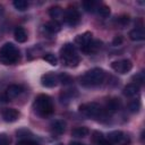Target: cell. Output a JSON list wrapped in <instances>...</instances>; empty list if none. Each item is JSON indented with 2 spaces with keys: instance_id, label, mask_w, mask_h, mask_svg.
<instances>
[{
  "instance_id": "obj_22",
  "label": "cell",
  "mask_w": 145,
  "mask_h": 145,
  "mask_svg": "<svg viewBox=\"0 0 145 145\" xmlns=\"http://www.w3.org/2000/svg\"><path fill=\"white\" fill-rule=\"evenodd\" d=\"M96 6H97V3L95 1H92V0H87V1H84L83 2V7H84V9L86 11L93 12L96 9Z\"/></svg>"
},
{
  "instance_id": "obj_17",
  "label": "cell",
  "mask_w": 145,
  "mask_h": 145,
  "mask_svg": "<svg viewBox=\"0 0 145 145\" xmlns=\"http://www.w3.org/2000/svg\"><path fill=\"white\" fill-rule=\"evenodd\" d=\"M14 36H15L16 41L19 43H24L27 40V33L25 32V29L23 27H17L14 32Z\"/></svg>"
},
{
  "instance_id": "obj_11",
  "label": "cell",
  "mask_w": 145,
  "mask_h": 145,
  "mask_svg": "<svg viewBox=\"0 0 145 145\" xmlns=\"http://www.w3.org/2000/svg\"><path fill=\"white\" fill-rule=\"evenodd\" d=\"M58 82H59L58 76L54 75L53 72L44 74V75L41 77V84H42L44 87H54V86L58 84Z\"/></svg>"
},
{
  "instance_id": "obj_12",
  "label": "cell",
  "mask_w": 145,
  "mask_h": 145,
  "mask_svg": "<svg viewBox=\"0 0 145 145\" xmlns=\"http://www.w3.org/2000/svg\"><path fill=\"white\" fill-rule=\"evenodd\" d=\"M18 117H19V112L16 109L6 108L2 111V118L7 122H14V121H16L18 119Z\"/></svg>"
},
{
  "instance_id": "obj_2",
  "label": "cell",
  "mask_w": 145,
  "mask_h": 145,
  "mask_svg": "<svg viewBox=\"0 0 145 145\" xmlns=\"http://www.w3.org/2000/svg\"><path fill=\"white\" fill-rule=\"evenodd\" d=\"M34 111L41 117H48L53 112V102L46 94H40L35 97L33 103Z\"/></svg>"
},
{
  "instance_id": "obj_5",
  "label": "cell",
  "mask_w": 145,
  "mask_h": 145,
  "mask_svg": "<svg viewBox=\"0 0 145 145\" xmlns=\"http://www.w3.org/2000/svg\"><path fill=\"white\" fill-rule=\"evenodd\" d=\"M79 112L82 114H84L85 117L92 118V119H97V118L104 116V111H103L102 106L95 102H88V103L82 104L79 106Z\"/></svg>"
},
{
  "instance_id": "obj_35",
  "label": "cell",
  "mask_w": 145,
  "mask_h": 145,
  "mask_svg": "<svg viewBox=\"0 0 145 145\" xmlns=\"http://www.w3.org/2000/svg\"><path fill=\"white\" fill-rule=\"evenodd\" d=\"M1 11H2V7L0 6V12H1Z\"/></svg>"
},
{
  "instance_id": "obj_32",
  "label": "cell",
  "mask_w": 145,
  "mask_h": 145,
  "mask_svg": "<svg viewBox=\"0 0 145 145\" xmlns=\"http://www.w3.org/2000/svg\"><path fill=\"white\" fill-rule=\"evenodd\" d=\"M96 144H97V145H113V144H112L110 140L105 139L103 136H102V137H101V138H100V139L96 142Z\"/></svg>"
},
{
  "instance_id": "obj_8",
  "label": "cell",
  "mask_w": 145,
  "mask_h": 145,
  "mask_svg": "<svg viewBox=\"0 0 145 145\" xmlns=\"http://www.w3.org/2000/svg\"><path fill=\"white\" fill-rule=\"evenodd\" d=\"M63 18H65V20L68 25L74 26V25L79 23L80 15H79V11L76 8H68L63 12Z\"/></svg>"
},
{
  "instance_id": "obj_21",
  "label": "cell",
  "mask_w": 145,
  "mask_h": 145,
  "mask_svg": "<svg viewBox=\"0 0 145 145\" xmlns=\"http://www.w3.org/2000/svg\"><path fill=\"white\" fill-rule=\"evenodd\" d=\"M12 5H14V7H15L17 10H19V11H24V10H26L27 7H28V2L25 1V0H15V1L12 2Z\"/></svg>"
},
{
  "instance_id": "obj_30",
  "label": "cell",
  "mask_w": 145,
  "mask_h": 145,
  "mask_svg": "<svg viewBox=\"0 0 145 145\" xmlns=\"http://www.w3.org/2000/svg\"><path fill=\"white\" fill-rule=\"evenodd\" d=\"M17 145H39V143L32 139H22L17 143Z\"/></svg>"
},
{
  "instance_id": "obj_26",
  "label": "cell",
  "mask_w": 145,
  "mask_h": 145,
  "mask_svg": "<svg viewBox=\"0 0 145 145\" xmlns=\"http://www.w3.org/2000/svg\"><path fill=\"white\" fill-rule=\"evenodd\" d=\"M74 93H76L75 92V89H69V91H65L63 93H61V95H60V97H61V101H69V100H71L72 97H74Z\"/></svg>"
},
{
  "instance_id": "obj_4",
  "label": "cell",
  "mask_w": 145,
  "mask_h": 145,
  "mask_svg": "<svg viewBox=\"0 0 145 145\" xmlns=\"http://www.w3.org/2000/svg\"><path fill=\"white\" fill-rule=\"evenodd\" d=\"M60 58L62 62L68 67H76L79 63V57L76 48L71 43H66L60 50Z\"/></svg>"
},
{
  "instance_id": "obj_6",
  "label": "cell",
  "mask_w": 145,
  "mask_h": 145,
  "mask_svg": "<svg viewBox=\"0 0 145 145\" xmlns=\"http://www.w3.org/2000/svg\"><path fill=\"white\" fill-rule=\"evenodd\" d=\"M111 67L118 74H126L131 70L133 63L128 59H122V60H117V61L111 62Z\"/></svg>"
},
{
  "instance_id": "obj_34",
  "label": "cell",
  "mask_w": 145,
  "mask_h": 145,
  "mask_svg": "<svg viewBox=\"0 0 145 145\" xmlns=\"http://www.w3.org/2000/svg\"><path fill=\"white\" fill-rule=\"evenodd\" d=\"M69 145H84L83 143H79V142H71Z\"/></svg>"
},
{
  "instance_id": "obj_15",
  "label": "cell",
  "mask_w": 145,
  "mask_h": 145,
  "mask_svg": "<svg viewBox=\"0 0 145 145\" xmlns=\"http://www.w3.org/2000/svg\"><path fill=\"white\" fill-rule=\"evenodd\" d=\"M138 91H139V86L137 85V84H135V83H130V84H128V85H126L125 86V88H123V94L126 95V96H134V95H136L137 93H138Z\"/></svg>"
},
{
  "instance_id": "obj_31",
  "label": "cell",
  "mask_w": 145,
  "mask_h": 145,
  "mask_svg": "<svg viewBox=\"0 0 145 145\" xmlns=\"http://www.w3.org/2000/svg\"><path fill=\"white\" fill-rule=\"evenodd\" d=\"M0 145H9V138L6 134H0Z\"/></svg>"
},
{
  "instance_id": "obj_24",
  "label": "cell",
  "mask_w": 145,
  "mask_h": 145,
  "mask_svg": "<svg viewBox=\"0 0 145 145\" xmlns=\"http://www.w3.org/2000/svg\"><path fill=\"white\" fill-rule=\"evenodd\" d=\"M97 12H99V15H100L101 17L106 18V17H109V15H110V8H109L108 6H105V5H102V6H100V7L97 8Z\"/></svg>"
},
{
  "instance_id": "obj_20",
  "label": "cell",
  "mask_w": 145,
  "mask_h": 145,
  "mask_svg": "<svg viewBox=\"0 0 145 145\" xmlns=\"http://www.w3.org/2000/svg\"><path fill=\"white\" fill-rule=\"evenodd\" d=\"M44 27L50 33H58L60 31V24L57 20H50V22H48Z\"/></svg>"
},
{
  "instance_id": "obj_18",
  "label": "cell",
  "mask_w": 145,
  "mask_h": 145,
  "mask_svg": "<svg viewBox=\"0 0 145 145\" xmlns=\"http://www.w3.org/2000/svg\"><path fill=\"white\" fill-rule=\"evenodd\" d=\"M63 9L60 8V7H52L50 8L49 10V15L51 18H53V20H57L59 18H62L63 17Z\"/></svg>"
},
{
  "instance_id": "obj_7",
  "label": "cell",
  "mask_w": 145,
  "mask_h": 145,
  "mask_svg": "<svg viewBox=\"0 0 145 145\" xmlns=\"http://www.w3.org/2000/svg\"><path fill=\"white\" fill-rule=\"evenodd\" d=\"M109 140L111 143H114L118 145H129L130 144L129 137L120 130H114V131L109 133Z\"/></svg>"
},
{
  "instance_id": "obj_13",
  "label": "cell",
  "mask_w": 145,
  "mask_h": 145,
  "mask_svg": "<svg viewBox=\"0 0 145 145\" xmlns=\"http://www.w3.org/2000/svg\"><path fill=\"white\" fill-rule=\"evenodd\" d=\"M120 106H121V102H120V100L117 99V97L109 99V100L106 101V103H105V109H106L108 111H110V112H116V111H118V110L120 109Z\"/></svg>"
},
{
  "instance_id": "obj_36",
  "label": "cell",
  "mask_w": 145,
  "mask_h": 145,
  "mask_svg": "<svg viewBox=\"0 0 145 145\" xmlns=\"http://www.w3.org/2000/svg\"><path fill=\"white\" fill-rule=\"evenodd\" d=\"M57 145H61V144H57Z\"/></svg>"
},
{
  "instance_id": "obj_23",
  "label": "cell",
  "mask_w": 145,
  "mask_h": 145,
  "mask_svg": "<svg viewBox=\"0 0 145 145\" xmlns=\"http://www.w3.org/2000/svg\"><path fill=\"white\" fill-rule=\"evenodd\" d=\"M139 108H140V101L138 99H135V100L130 101V103L128 105V109H129L130 112H137L139 110Z\"/></svg>"
},
{
  "instance_id": "obj_33",
  "label": "cell",
  "mask_w": 145,
  "mask_h": 145,
  "mask_svg": "<svg viewBox=\"0 0 145 145\" xmlns=\"http://www.w3.org/2000/svg\"><path fill=\"white\" fill-rule=\"evenodd\" d=\"M112 43H113V45H119V44H121L122 43V36H116L114 39H113V41H112Z\"/></svg>"
},
{
  "instance_id": "obj_3",
  "label": "cell",
  "mask_w": 145,
  "mask_h": 145,
  "mask_svg": "<svg viewBox=\"0 0 145 145\" xmlns=\"http://www.w3.org/2000/svg\"><path fill=\"white\" fill-rule=\"evenodd\" d=\"M19 60V51L12 43H6L0 48V61L5 65H14Z\"/></svg>"
},
{
  "instance_id": "obj_25",
  "label": "cell",
  "mask_w": 145,
  "mask_h": 145,
  "mask_svg": "<svg viewBox=\"0 0 145 145\" xmlns=\"http://www.w3.org/2000/svg\"><path fill=\"white\" fill-rule=\"evenodd\" d=\"M43 59H44L46 62H49L50 65H52V66H56V65L58 63V59H57V57H56L53 53H45V54L43 56Z\"/></svg>"
},
{
  "instance_id": "obj_14",
  "label": "cell",
  "mask_w": 145,
  "mask_h": 145,
  "mask_svg": "<svg viewBox=\"0 0 145 145\" xmlns=\"http://www.w3.org/2000/svg\"><path fill=\"white\" fill-rule=\"evenodd\" d=\"M129 39L131 41H143L145 39V33H144V29L143 28H135L133 31L129 32Z\"/></svg>"
},
{
  "instance_id": "obj_10",
  "label": "cell",
  "mask_w": 145,
  "mask_h": 145,
  "mask_svg": "<svg viewBox=\"0 0 145 145\" xmlns=\"http://www.w3.org/2000/svg\"><path fill=\"white\" fill-rule=\"evenodd\" d=\"M23 91H24V88L20 85H16V84L9 85L7 87V89L5 91V97L7 100H14V99L18 97L23 93Z\"/></svg>"
},
{
  "instance_id": "obj_27",
  "label": "cell",
  "mask_w": 145,
  "mask_h": 145,
  "mask_svg": "<svg viewBox=\"0 0 145 145\" xmlns=\"http://www.w3.org/2000/svg\"><path fill=\"white\" fill-rule=\"evenodd\" d=\"M129 22H130V18H129V16H126V15L120 16V17H118V19H117V24H118L119 26H121V27H125L126 25H128Z\"/></svg>"
},
{
  "instance_id": "obj_9",
  "label": "cell",
  "mask_w": 145,
  "mask_h": 145,
  "mask_svg": "<svg viewBox=\"0 0 145 145\" xmlns=\"http://www.w3.org/2000/svg\"><path fill=\"white\" fill-rule=\"evenodd\" d=\"M92 40H93V37H92V33H89V32H85V33H83V34L76 36V39H75V43L79 46V49H80L83 52H85V50L87 49V46H88V44L91 43Z\"/></svg>"
},
{
  "instance_id": "obj_29",
  "label": "cell",
  "mask_w": 145,
  "mask_h": 145,
  "mask_svg": "<svg viewBox=\"0 0 145 145\" xmlns=\"http://www.w3.org/2000/svg\"><path fill=\"white\" fill-rule=\"evenodd\" d=\"M58 79H59V82H61V83L65 84V85L70 84V83L72 82L71 78H70V76H68V75H66V74H60V75L58 76Z\"/></svg>"
},
{
  "instance_id": "obj_28",
  "label": "cell",
  "mask_w": 145,
  "mask_h": 145,
  "mask_svg": "<svg viewBox=\"0 0 145 145\" xmlns=\"http://www.w3.org/2000/svg\"><path fill=\"white\" fill-rule=\"evenodd\" d=\"M133 79L135 80V84H137V85L139 86V85H142V84L144 83L145 77H144V74H143V72H138V74H136V75L133 77Z\"/></svg>"
},
{
  "instance_id": "obj_19",
  "label": "cell",
  "mask_w": 145,
  "mask_h": 145,
  "mask_svg": "<svg viewBox=\"0 0 145 145\" xmlns=\"http://www.w3.org/2000/svg\"><path fill=\"white\" fill-rule=\"evenodd\" d=\"M89 130L86 128V127H77L75 129L71 130V135L74 137H77V138H82V137H86L88 135Z\"/></svg>"
},
{
  "instance_id": "obj_1",
  "label": "cell",
  "mask_w": 145,
  "mask_h": 145,
  "mask_svg": "<svg viewBox=\"0 0 145 145\" xmlns=\"http://www.w3.org/2000/svg\"><path fill=\"white\" fill-rule=\"evenodd\" d=\"M105 78V71L101 68H93L86 71L80 77V84L85 87H95L103 83Z\"/></svg>"
},
{
  "instance_id": "obj_16",
  "label": "cell",
  "mask_w": 145,
  "mask_h": 145,
  "mask_svg": "<svg viewBox=\"0 0 145 145\" xmlns=\"http://www.w3.org/2000/svg\"><path fill=\"white\" fill-rule=\"evenodd\" d=\"M51 129L56 134H62L66 129V122L63 120H54L51 123Z\"/></svg>"
}]
</instances>
